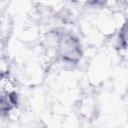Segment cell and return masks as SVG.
Returning a JSON list of instances; mask_svg holds the SVG:
<instances>
[{"instance_id": "7a4b0ae2", "label": "cell", "mask_w": 128, "mask_h": 128, "mask_svg": "<svg viewBox=\"0 0 128 128\" xmlns=\"http://www.w3.org/2000/svg\"><path fill=\"white\" fill-rule=\"evenodd\" d=\"M120 54L128 59V23L123 27L120 33Z\"/></svg>"}, {"instance_id": "6da1fadb", "label": "cell", "mask_w": 128, "mask_h": 128, "mask_svg": "<svg viewBox=\"0 0 128 128\" xmlns=\"http://www.w3.org/2000/svg\"><path fill=\"white\" fill-rule=\"evenodd\" d=\"M1 110L8 112L17 104L15 87L8 74H2L1 78Z\"/></svg>"}]
</instances>
